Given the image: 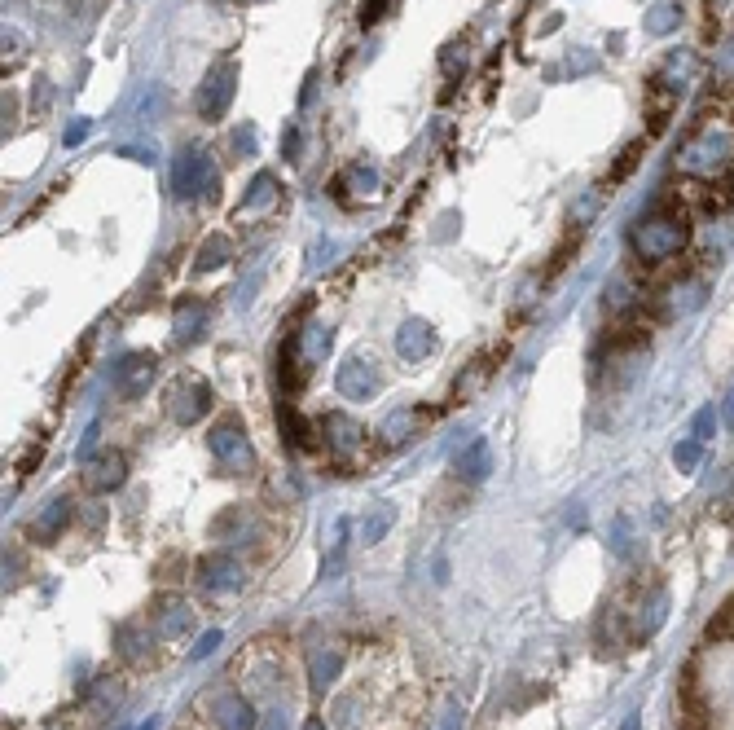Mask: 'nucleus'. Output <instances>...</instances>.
<instances>
[{"label":"nucleus","mask_w":734,"mask_h":730,"mask_svg":"<svg viewBox=\"0 0 734 730\" xmlns=\"http://www.w3.org/2000/svg\"><path fill=\"white\" fill-rule=\"evenodd\" d=\"M387 528H392V506H378V511L365 515L361 528H357V533H361V546H374V541L383 537Z\"/></svg>","instance_id":"nucleus-24"},{"label":"nucleus","mask_w":734,"mask_h":730,"mask_svg":"<svg viewBox=\"0 0 734 730\" xmlns=\"http://www.w3.org/2000/svg\"><path fill=\"white\" fill-rule=\"evenodd\" d=\"M387 5H392V0H365V5H361V22H365V27H374V22L387 14Z\"/></svg>","instance_id":"nucleus-33"},{"label":"nucleus","mask_w":734,"mask_h":730,"mask_svg":"<svg viewBox=\"0 0 734 730\" xmlns=\"http://www.w3.org/2000/svg\"><path fill=\"white\" fill-rule=\"evenodd\" d=\"M458 726H462V709H458V704H453V709L444 713V726H440V730H458Z\"/></svg>","instance_id":"nucleus-36"},{"label":"nucleus","mask_w":734,"mask_h":730,"mask_svg":"<svg viewBox=\"0 0 734 730\" xmlns=\"http://www.w3.org/2000/svg\"><path fill=\"white\" fill-rule=\"evenodd\" d=\"M124 480H128V458H124V453H115V449L88 453V462H84V489L88 493H115Z\"/></svg>","instance_id":"nucleus-7"},{"label":"nucleus","mask_w":734,"mask_h":730,"mask_svg":"<svg viewBox=\"0 0 734 730\" xmlns=\"http://www.w3.org/2000/svg\"><path fill=\"white\" fill-rule=\"evenodd\" d=\"M198 581H203V590H211V594H229L242 585V568L229 555H207L198 563Z\"/></svg>","instance_id":"nucleus-11"},{"label":"nucleus","mask_w":734,"mask_h":730,"mask_svg":"<svg viewBox=\"0 0 734 730\" xmlns=\"http://www.w3.org/2000/svg\"><path fill=\"white\" fill-rule=\"evenodd\" d=\"M260 730H291V722H286V713H269L260 722Z\"/></svg>","instance_id":"nucleus-35"},{"label":"nucleus","mask_w":734,"mask_h":730,"mask_svg":"<svg viewBox=\"0 0 734 730\" xmlns=\"http://www.w3.org/2000/svg\"><path fill=\"white\" fill-rule=\"evenodd\" d=\"M704 638H708V643H734V594H730V599H721V607L708 616Z\"/></svg>","instance_id":"nucleus-18"},{"label":"nucleus","mask_w":734,"mask_h":730,"mask_svg":"<svg viewBox=\"0 0 734 730\" xmlns=\"http://www.w3.org/2000/svg\"><path fill=\"white\" fill-rule=\"evenodd\" d=\"M730 159V137L726 132H699L691 146L682 150V168L686 172H699V176H713L726 168Z\"/></svg>","instance_id":"nucleus-6"},{"label":"nucleus","mask_w":734,"mask_h":730,"mask_svg":"<svg viewBox=\"0 0 734 730\" xmlns=\"http://www.w3.org/2000/svg\"><path fill=\"white\" fill-rule=\"evenodd\" d=\"M691 242V220H686V212L677 203H655L647 216L633 225V234H629V247H633V256H638L642 264H664V260H673L677 251Z\"/></svg>","instance_id":"nucleus-1"},{"label":"nucleus","mask_w":734,"mask_h":730,"mask_svg":"<svg viewBox=\"0 0 734 730\" xmlns=\"http://www.w3.org/2000/svg\"><path fill=\"white\" fill-rule=\"evenodd\" d=\"M88 128H93V124H88V119H75V124L66 128V146H75V141H84V137H88Z\"/></svg>","instance_id":"nucleus-34"},{"label":"nucleus","mask_w":734,"mask_h":730,"mask_svg":"<svg viewBox=\"0 0 734 730\" xmlns=\"http://www.w3.org/2000/svg\"><path fill=\"white\" fill-rule=\"evenodd\" d=\"M282 436H286V445H295V449H313V431L304 427V418H299L295 409H282Z\"/></svg>","instance_id":"nucleus-25"},{"label":"nucleus","mask_w":734,"mask_h":730,"mask_svg":"<svg viewBox=\"0 0 734 730\" xmlns=\"http://www.w3.org/2000/svg\"><path fill=\"white\" fill-rule=\"evenodd\" d=\"M726 423L734 427V392H730V401H726Z\"/></svg>","instance_id":"nucleus-37"},{"label":"nucleus","mask_w":734,"mask_h":730,"mask_svg":"<svg viewBox=\"0 0 734 730\" xmlns=\"http://www.w3.org/2000/svg\"><path fill=\"white\" fill-rule=\"evenodd\" d=\"M638 286H633L629 278H611L607 282V291H603V308L611 317H625V313H633V304H638Z\"/></svg>","instance_id":"nucleus-15"},{"label":"nucleus","mask_w":734,"mask_h":730,"mask_svg":"<svg viewBox=\"0 0 734 730\" xmlns=\"http://www.w3.org/2000/svg\"><path fill=\"white\" fill-rule=\"evenodd\" d=\"M229 256H233V242H229L225 234H211V238L203 242V251H198L194 269H198V273H211V269H220V264H229Z\"/></svg>","instance_id":"nucleus-20"},{"label":"nucleus","mask_w":734,"mask_h":730,"mask_svg":"<svg viewBox=\"0 0 734 730\" xmlns=\"http://www.w3.org/2000/svg\"><path fill=\"white\" fill-rule=\"evenodd\" d=\"M273 203H277V181H273L269 172L255 176L247 198H242V212H264V207H273Z\"/></svg>","instance_id":"nucleus-21"},{"label":"nucleus","mask_w":734,"mask_h":730,"mask_svg":"<svg viewBox=\"0 0 734 730\" xmlns=\"http://www.w3.org/2000/svg\"><path fill=\"white\" fill-rule=\"evenodd\" d=\"M304 730H326V722H317V717H313V722H304Z\"/></svg>","instance_id":"nucleus-38"},{"label":"nucleus","mask_w":734,"mask_h":730,"mask_svg":"<svg viewBox=\"0 0 734 730\" xmlns=\"http://www.w3.org/2000/svg\"><path fill=\"white\" fill-rule=\"evenodd\" d=\"M677 22H682V5L660 0V5L647 14V31H651V36H669V31H677Z\"/></svg>","instance_id":"nucleus-22"},{"label":"nucleus","mask_w":734,"mask_h":730,"mask_svg":"<svg viewBox=\"0 0 734 730\" xmlns=\"http://www.w3.org/2000/svg\"><path fill=\"white\" fill-rule=\"evenodd\" d=\"M348 181L357 185L361 194H374L378 190V172L374 168H361V163H357V168H348Z\"/></svg>","instance_id":"nucleus-27"},{"label":"nucleus","mask_w":734,"mask_h":730,"mask_svg":"<svg viewBox=\"0 0 734 730\" xmlns=\"http://www.w3.org/2000/svg\"><path fill=\"white\" fill-rule=\"evenodd\" d=\"M343 673V656L335 647L330 651H313V660H308V678H313V687H330Z\"/></svg>","instance_id":"nucleus-17"},{"label":"nucleus","mask_w":734,"mask_h":730,"mask_svg":"<svg viewBox=\"0 0 734 730\" xmlns=\"http://www.w3.org/2000/svg\"><path fill=\"white\" fill-rule=\"evenodd\" d=\"M321 431H326V445L335 449L339 458H348L352 449H361V436H365L357 418L339 414V409H335V414H326V418H321Z\"/></svg>","instance_id":"nucleus-13"},{"label":"nucleus","mask_w":734,"mask_h":730,"mask_svg":"<svg viewBox=\"0 0 734 730\" xmlns=\"http://www.w3.org/2000/svg\"><path fill=\"white\" fill-rule=\"evenodd\" d=\"M726 71H734V44H730V53H726Z\"/></svg>","instance_id":"nucleus-39"},{"label":"nucleus","mask_w":734,"mask_h":730,"mask_svg":"<svg viewBox=\"0 0 734 730\" xmlns=\"http://www.w3.org/2000/svg\"><path fill=\"white\" fill-rule=\"evenodd\" d=\"M66 519H71V502H66V497H58V502L49 506V515H40L36 519V537H44V541H53L62 533V524Z\"/></svg>","instance_id":"nucleus-23"},{"label":"nucleus","mask_w":734,"mask_h":730,"mask_svg":"<svg viewBox=\"0 0 734 730\" xmlns=\"http://www.w3.org/2000/svg\"><path fill=\"white\" fill-rule=\"evenodd\" d=\"M493 471V453H488V440H471V449L458 458V475L462 480H484Z\"/></svg>","instance_id":"nucleus-16"},{"label":"nucleus","mask_w":734,"mask_h":730,"mask_svg":"<svg viewBox=\"0 0 734 730\" xmlns=\"http://www.w3.org/2000/svg\"><path fill=\"white\" fill-rule=\"evenodd\" d=\"M154 374H159V357H154V352H128V357H119V365H115V392L124 396V401H137V396L150 392Z\"/></svg>","instance_id":"nucleus-5"},{"label":"nucleus","mask_w":734,"mask_h":730,"mask_svg":"<svg viewBox=\"0 0 734 730\" xmlns=\"http://www.w3.org/2000/svg\"><path fill=\"white\" fill-rule=\"evenodd\" d=\"M220 643H225V634H220V629H211V634H203V638H198V647L189 651V656H194V660H207V656H211V651H216Z\"/></svg>","instance_id":"nucleus-30"},{"label":"nucleus","mask_w":734,"mask_h":730,"mask_svg":"<svg viewBox=\"0 0 734 730\" xmlns=\"http://www.w3.org/2000/svg\"><path fill=\"white\" fill-rule=\"evenodd\" d=\"M378 387H383V379H378L374 361L352 357V361L339 365V392L348 396V401H370V396H378Z\"/></svg>","instance_id":"nucleus-10"},{"label":"nucleus","mask_w":734,"mask_h":730,"mask_svg":"<svg viewBox=\"0 0 734 730\" xmlns=\"http://www.w3.org/2000/svg\"><path fill=\"white\" fill-rule=\"evenodd\" d=\"M211 453H216V462L225 475H251L255 471V449H251L247 427H242L238 414H220V423L211 427Z\"/></svg>","instance_id":"nucleus-2"},{"label":"nucleus","mask_w":734,"mask_h":730,"mask_svg":"<svg viewBox=\"0 0 734 730\" xmlns=\"http://www.w3.org/2000/svg\"><path fill=\"white\" fill-rule=\"evenodd\" d=\"M620 730H638V717H629V722H625V726H620Z\"/></svg>","instance_id":"nucleus-40"},{"label":"nucleus","mask_w":734,"mask_h":730,"mask_svg":"<svg viewBox=\"0 0 734 730\" xmlns=\"http://www.w3.org/2000/svg\"><path fill=\"white\" fill-rule=\"evenodd\" d=\"M220 185V172H216V159L203 150H185L172 168V190L181 198H203Z\"/></svg>","instance_id":"nucleus-3"},{"label":"nucleus","mask_w":734,"mask_h":730,"mask_svg":"<svg viewBox=\"0 0 734 730\" xmlns=\"http://www.w3.org/2000/svg\"><path fill=\"white\" fill-rule=\"evenodd\" d=\"M638 159H642V141H633V146L625 150V159H620L616 168H611V185H616V181H625V176L633 172V163H638Z\"/></svg>","instance_id":"nucleus-26"},{"label":"nucleus","mask_w":734,"mask_h":730,"mask_svg":"<svg viewBox=\"0 0 734 730\" xmlns=\"http://www.w3.org/2000/svg\"><path fill=\"white\" fill-rule=\"evenodd\" d=\"M189 621H194V612H189V603L181 599V594H154L150 603V625L159 638H181Z\"/></svg>","instance_id":"nucleus-9"},{"label":"nucleus","mask_w":734,"mask_h":730,"mask_svg":"<svg viewBox=\"0 0 734 730\" xmlns=\"http://www.w3.org/2000/svg\"><path fill=\"white\" fill-rule=\"evenodd\" d=\"M211 713H216V726L220 730H251L255 726L251 704L242 700V695H233V691H220L216 700H211Z\"/></svg>","instance_id":"nucleus-14"},{"label":"nucleus","mask_w":734,"mask_h":730,"mask_svg":"<svg viewBox=\"0 0 734 730\" xmlns=\"http://www.w3.org/2000/svg\"><path fill=\"white\" fill-rule=\"evenodd\" d=\"M431 348H436V330L427 322H418V317L396 330V357L400 361H422V357H431Z\"/></svg>","instance_id":"nucleus-12"},{"label":"nucleus","mask_w":734,"mask_h":730,"mask_svg":"<svg viewBox=\"0 0 734 730\" xmlns=\"http://www.w3.org/2000/svg\"><path fill=\"white\" fill-rule=\"evenodd\" d=\"M233 84H238V66L233 62H225V66H216V71L203 80V88H198V97H194V110H198V119H220L229 110V102H233Z\"/></svg>","instance_id":"nucleus-4"},{"label":"nucleus","mask_w":734,"mask_h":730,"mask_svg":"<svg viewBox=\"0 0 734 730\" xmlns=\"http://www.w3.org/2000/svg\"><path fill=\"white\" fill-rule=\"evenodd\" d=\"M713 431H717V414H713V405H708L695 414V440H708Z\"/></svg>","instance_id":"nucleus-29"},{"label":"nucleus","mask_w":734,"mask_h":730,"mask_svg":"<svg viewBox=\"0 0 734 730\" xmlns=\"http://www.w3.org/2000/svg\"><path fill=\"white\" fill-rule=\"evenodd\" d=\"M229 146H233V154H255V128H251V124H242V128H233V137H229Z\"/></svg>","instance_id":"nucleus-28"},{"label":"nucleus","mask_w":734,"mask_h":730,"mask_svg":"<svg viewBox=\"0 0 734 730\" xmlns=\"http://www.w3.org/2000/svg\"><path fill=\"white\" fill-rule=\"evenodd\" d=\"M211 409V387L203 379H176L172 392H168V414L176 418V423H198Z\"/></svg>","instance_id":"nucleus-8"},{"label":"nucleus","mask_w":734,"mask_h":730,"mask_svg":"<svg viewBox=\"0 0 734 730\" xmlns=\"http://www.w3.org/2000/svg\"><path fill=\"white\" fill-rule=\"evenodd\" d=\"M673 458H677V467L691 471L695 462H699V440H686V445H677V449H673Z\"/></svg>","instance_id":"nucleus-31"},{"label":"nucleus","mask_w":734,"mask_h":730,"mask_svg":"<svg viewBox=\"0 0 734 730\" xmlns=\"http://www.w3.org/2000/svg\"><path fill=\"white\" fill-rule=\"evenodd\" d=\"M119 651H124L128 660H137V625H119Z\"/></svg>","instance_id":"nucleus-32"},{"label":"nucleus","mask_w":734,"mask_h":730,"mask_svg":"<svg viewBox=\"0 0 734 730\" xmlns=\"http://www.w3.org/2000/svg\"><path fill=\"white\" fill-rule=\"evenodd\" d=\"M207 322V304L203 300H185L181 308H176V339H198V330H203Z\"/></svg>","instance_id":"nucleus-19"}]
</instances>
